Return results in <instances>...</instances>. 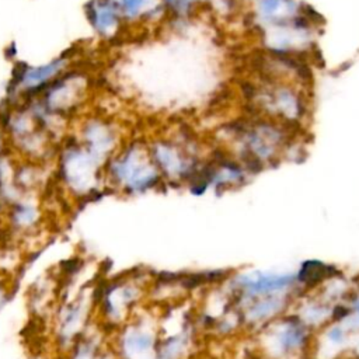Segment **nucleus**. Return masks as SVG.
<instances>
[{
    "label": "nucleus",
    "instance_id": "1",
    "mask_svg": "<svg viewBox=\"0 0 359 359\" xmlns=\"http://www.w3.org/2000/svg\"><path fill=\"white\" fill-rule=\"evenodd\" d=\"M112 171L115 177L133 189L149 188L156 181V174L146 164H142L137 154L133 151H129L121 160L115 161Z\"/></svg>",
    "mask_w": 359,
    "mask_h": 359
},
{
    "label": "nucleus",
    "instance_id": "2",
    "mask_svg": "<svg viewBox=\"0 0 359 359\" xmlns=\"http://www.w3.org/2000/svg\"><path fill=\"white\" fill-rule=\"evenodd\" d=\"M86 14L88 22L100 35H109L119 22L121 8L114 0H90Z\"/></svg>",
    "mask_w": 359,
    "mask_h": 359
},
{
    "label": "nucleus",
    "instance_id": "3",
    "mask_svg": "<svg viewBox=\"0 0 359 359\" xmlns=\"http://www.w3.org/2000/svg\"><path fill=\"white\" fill-rule=\"evenodd\" d=\"M294 276L292 275H259L258 278H244L243 289L252 294H268L276 290H282L293 283Z\"/></svg>",
    "mask_w": 359,
    "mask_h": 359
},
{
    "label": "nucleus",
    "instance_id": "4",
    "mask_svg": "<svg viewBox=\"0 0 359 359\" xmlns=\"http://www.w3.org/2000/svg\"><path fill=\"white\" fill-rule=\"evenodd\" d=\"M332 271H334L332 266L324 265L323 262L307 261L302 265L300 271L296 275V279L302 283H317L328 278L332 273Z\"/></svg>",
    "mask_w": 359,
    "mask_h": 359
}]
</instances>
